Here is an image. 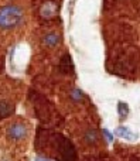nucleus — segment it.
<instances>
[{
  "instance_id": "nucleus-6",
  "label": "nucleus",
  "mask_w": 140,
  "mask_h": 161,
  "mask_svg": "<svg viewBox=\"0 0 140 161\" xmlns=\"http://www.w3.org/2000/svg\"><path fill=\"white\" fill-rule=\"evenodd\" d=\"M118 112H119V114H120V117H126V114L129 113L127 105L123 102H119L118 103Z\"/></svg>"
},
{
  "instance_id": "nucleus-8",
  "label": "nucleus",
  "mask_w": 140,
  "mask_h": 161,
  "mask_svg": "<svg viewBox=\"0 0 140 161\" xmlns=\"http://www.w3.org/2000/svg\"><path fill=\"white\" fill-rule=\"evenodd\" d=\"M103 134L106 136V139H108V141H112L113 140V136L110 133H109V130L108 129H103Z\"/></svg>"
},
{
  "instance_id": "nucleus-2",
  "label": "nucleus",
  "mask_w": 140,
  "mask_h": 161,
  "mask_svg": "<svg viewBox=\"0 0 140 161\" xmlns=\"http://www.w3.org/2000/svg\"><path fill=\"white\" fill-rule=\"evenodd\" d=\"M27 136V127L23 123H13L7 129V137L11 140V141H19V140H23Z\"/></svg>"
},
{
  "instance_id": "nucleus-1",
  "label": "nucleus",
  "mask_w": 140,
  "mask_h": 161,
  "mask_svg": "<svg viewBox=\"0 0 140 161\" xmlns=\"http://www.w3.org/2000/svg\"><path fill=\"white\" fill-rule=\"evenodd\" d=\"M21 21H23V11L20 10V7L9 4L0 9V28H3V30L14 28Z\"/></svg>"
},
{
  "instance_id": "nucleus-5",
  "label": "nucleus",
  "mask_w": 140,
  "mask_h": 161,
  "mask_svg": "<svg viewBox=\"0 0 140 161\" xmlns=\"http://www.w3.org/2000/svg\"><path fill=\"white\" fill-rule=\"evenodd\" d=\"M59 41V37L57 34H47L45 37H44V44L45 45H48V47H54L57 45Z\"/></svg>"
},
{
  "instance_id": "nucleus-7",
  "label": "nucleus",
  "mask_w": 140,
  "mask_h": 161,
  "mask_svg": "<svg viewBox=\"0 0 140 161\" xmlns=\"http://www.w3.org/2000/svg\"><path fill=\"white\" fill-rule=\"evenodd\" d=\"M86 140H88V141H95V140H96V133H95L93 130L88 131V133H86Z\"/></svg>"
},
{
  "instance_id": "nucleus-3",
  "label": "nucleus",
  "mask_w": 140,
  "mask_h": 161,
  "mask_svg": "<svg viewBox=\"0 0 140 161\" xmlns=\"http://www.w3.org/2000/svg\"><path fill=\"white\" fill-rule=\"evenodd\" d=\"M115 134L120 137V139H124V140H129V141H135L137 139V134L133 133L129 127H124V126H119L118 129L115 130Z\"/></svg>"
},
{
  "instance_id": "nucleus-4",
  "label": "nucleus",
  "mask_w": 140,
  "mask_h": 161,
  "mask_svg": "<svg viewBox=\"0 0 140 161\" xmlns=\"http://www.w3.org/2000/svg\"><path fill=\"white\" fill-rule=\"evenodd\" d=\"M55 11H57V6H55V3L48 1V3H45L44 7L41 9V16L43 17H51Z\"/></svg>"
},
{
  "instance_id": "nucleus-9",
  "label": "nucleus",
  "mask_w": 140,
  "mask_h": 161,
  "mask_svg": "<svg viewBox=\"0 0 140 161\" xmlns=\"http://www.w3.org/2000/svg\"><path fill=\"white\" fill-rule=\"evenodd\" d=\"M34 161H48V160H45V158H41V157H36V158H34Z\"/></svg>"
}]
</instances>
